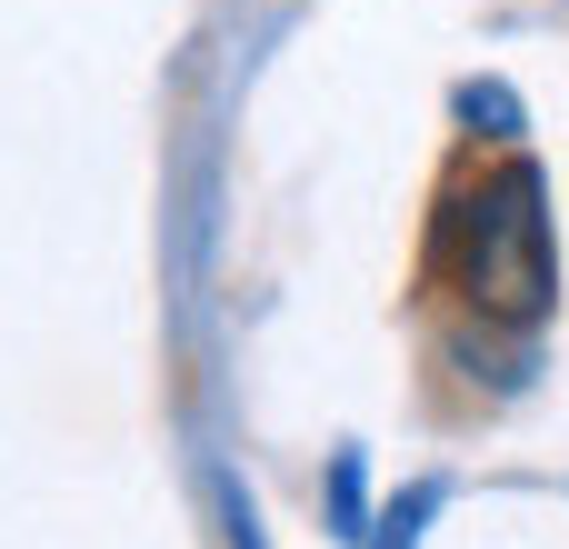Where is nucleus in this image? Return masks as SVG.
Returning a JSON list of instances; mask_svg holds the SVG:
<instances>
[{"label":"nucleus","mask_w":569,"mask_h":549,"mask_svg":"<svg viewBox=\"0 0 569 549\" xmlns=\"http://www.w3.org/2000/svg\"><path fill=\"white\" fill-rule=\"evenodd\" d=\"M230 540H240V549H260V540H250V510H240V500H230Z\"/></svg>","instance_id":"39448f33"},{"label":"nucleus","mask_w":569,"mask_h":549,"mask_svg":"<svg viewBox=\"0 0 569 549\" xmlns=\"http://www.w3.org/2000/svg\"><path fill=\"white\" fill-rule=\"evenodd\" d=\"M330 530L340 540H370V490H360V450L330 460Z\"/></svg>","instance_id":"7ed1b4c3"},{"label":"nucleus","mask_w":569,"mask_h":549,"mask_svg":"<svg viewBox=\"0 0 569 549\" xmlns=\"http://www.w3.org/2000/svg\"><path fill=\"white\" fill-rule=\"evenodd\" d=\"M430 510H440V480L400 490V500H390V520H370L380 540H360V549H420V520H430Z\"/></svg>","instance_id":"20e7f679"},{"label":"nucleus","mask_w":569,"mask_h":549,"mask_svg":"<svg viewBox=\"0 0 569 549\" xmlns=\"http://www.w3.org/2000/svg\"><path fill=\"white\" fill-rule=\"evenodd\" d=\"M460 120H470L480 140H520V100H510L500 80H460Z\"/></svg>","instance_id":"f03ea898"},{"label":"nucleus","mask_w":569,"mask_h":549,"mask_svg":"<svg viewBox=\"0 0 569 549\" xmlns=\"http://www.w3.org/2000/svg\"><path fill=\"white\" fill-rule=\"evenodd\" d=\"M430 260L450 280L460 310H480L490 330H540L550 300H560V250H550V180L530 150L470 170L450 200H440V230H430Z\"/></svg>","instance_id":"f257e3e1"}]
</instances>
